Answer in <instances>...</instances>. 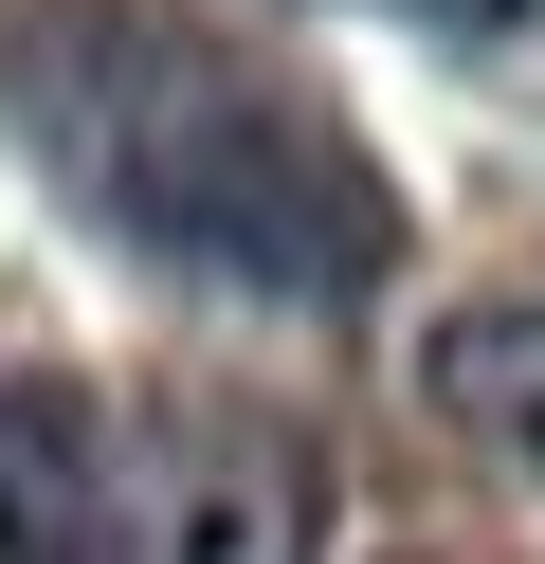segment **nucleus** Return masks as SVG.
Here are the masks:
<instances>
[{
    "mask_svg": "<svg viewBox=\"0 0 545 564\" xmlns=\"http://www.w3.org/2000/svg\"><path fill=\"white\" fill-rule=\"evenodd\" d=\"M436 19H491V0H436Z\"/></svg>",
    "mask_w": 545,
    "mask_h": 564,
    "instance_id": "4",
    "label": "nucleus"
},
{
    "mask_svg": "<svg viewBox=\"0 0 545 564\" xmlns=\"http://www.w3.org/2000/svg\"><path fill=\"white\" fill-rule=\"evenodd\" d=\"M327 455L200 382H0V564H309Z\"/></svg>",
    "mask_w": 545,
    "mask_h": 564,
    "instance_id": "2",
    "label": "nucleus"
},
{
    "mask_svg": "<svg viewBox=\"0 0 545 564\" xmlns=\"http://www.w3.org/2000/svg\"><path fill=\"white\" fill-rule=\"evenodd\" d=\"M0 128L91 237L254 310H346L400 273V183L291 55L182 0H0Z\"/></svg>",
    "mask_w": 545,
    "mask_h": 564,
    "instance_id": "1",
    "label": "nucleus"
},
{
    "mask_svg": "<svg viewBox=\"0 0 545 564\" xmlns=\"http://www.w3.org/2000/svg\"><path fill=\"white\" fill-rule=\"evenodd\" d=\"M418 401L455 419V437H491V455L545 474V292H472L455 328L418 346Z\"/></svg>",
    "mask_w": 545,
    "mask_h": 564,
    "instance_id": "3",
    "label": "nucleus"
}]
</instances>
